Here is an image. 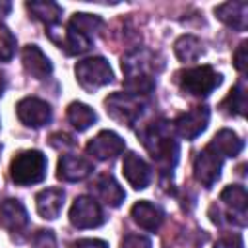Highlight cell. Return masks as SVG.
Returning <instances> with one entry per match:
<instances>
[{
  "mask_svg": "<svg viewBox=\"0 0 248 248\" xmlns=\"http://www.w3.org/2000/svg\"><path fill=\"white\" fill-rule=\"evenodd\" d=\"M141 141H143L145 149L149 151V155L153 157V161L163 170L174 169V165L178 161V143L172 136L169 122H165V120L151 122L141 132Z\"/></svg>",
  "mask_w": 248,
  "mask_h": 248,
  "instance_id": "cell-1",
  "label": "cell"
},
{
  "mask_svg": "<svg viewBox=\"0 0 248 248\" xmlns=\"http://www.w3.org/2000/svg\"><path fill=\"white\" fill-rule=\"evenodd\" d=\"M10 176L19 186H31V184L45 180L46 157L37 149L17 153L10 163Z\"/></svg>",
  "mask_w": 248,
  "mask_h": 248,
  "instance_id": "cell-2",
  "label": "cell"
},
{
  "mask_svg": "<svg viewBox=\"0 0 248 248\" xmlns=\"http://www.w3.org/2000/svg\"><path fill=\"white\" fill-rule=\"evenodd\" d=\"M176 83L188 95L207 97L221 83V74H217L211 66H196V68H188V70L178 72Z\"/></svg>",
  "mask_w": 248,
  "mask_h": 248,
  "instance_id": "cell-3",
  "label": "cell"
},
{
  "mask_svg": "<svg viewBox=\"0 0 248 248\" xmlns=\"http://www.w3.org/2000/svg\"><path fill=\"white\" fill-rule=\"evenodd\" d=\"M76 79L83 89L95 91L112 81V68L103 56L85 58L76 64Z\"/></svg>",
  "mask_w": 248,
  "mask_h": 248,
  "instance_id": "cell-4",
  "label": "cell"
},
{
  "mask_svg": "<svg viewBox=\"0 0 248 248\" xmlns=\"http://www.w3.org/2000/svg\"><path fill=\"white\" fill-rule=\"evenodd\" d=\"M107 112L112 120L120 122L122 126H134L143 110V103L140 97L130 93H112L105 99Z\"/></svg>",
  "mask_w": 248,
  "mask_h": 248,
  "instance_id": "cell-5",
  "label": "cell"
},
{
  "mask_svg": "<svg viewBox=\"0 0 248 248\" xmlns=\"http://www.w3.org/2000/svg\"><path fill=\"white\" fill-rule=\"evenodd\" d=\"M105 221L99 202L91 196H78L70 207V223L76 229H93Z\"/></svg>",
  "mask_w": 248,
  "mask_h": 248,
  "instance_id": "cell-6",
  "label": "cell"
},
{
  "mask_svg": "<svg viewBox=\"0 0 248 248\" xmlns=\"http://www.w3.org/2000/svg\"><path fill=\"white\" fill-rule=\"evenodd\" d=\"M17 118L29 128H43L52 118V108L46 101L37 97H25L16 107Z\"/></svg>",
  "mask_w": 248,
  "mask_h": 248,
  "instance_id": "cell-7",
  "label": "cell"
},
{
  "mask_svg": "<svg viewBox=\"0 0 248 248\" xmlns=\"http://www.w3.org/2000/svg\"><path fill=\"white\" fill-rule=\"evenodd\" d=\"M126 143L124 140L112 132V130H103L99 132L95 138L89 140L87 143V153L99 161H108V159H114L118 157L122 151H124Z\"/></svg>",
  "mask_w": 248,
  "mask_h": 248,
  "instance_id": "cell-8",
  "label": "cell"
},
{
  "mask_svg": "<svg viewBox=\"0 0 248 248\" xmlns=\"http://www.w3.org/2000/svg\"><path fill=\"white\" fill-rule=\"evenodd\" d=\"M221 165H223V159L215 151H211L209 147L202 149L194 159V176H196V180L202 186L211 188L221 176Z\"/></svg>",
  "mask_w": 248,
  "mask_h": 248,
  "instance_id": "cell-9",
  "label": "cell"
},
{
  "mask_svg": "<svg viewBox=\"0 0 248 248\" xmlns=\"http://www.w3.org/2000/svg\"><path fill=\"white\" fill-rule=\"evenodd\" d=\"M207 122H209V108L207 107H194L174 120V128H176L180 138L194 140L207 128Z\"/></svg>",
  "mask_w": 248,
  "mask_h": 248,
  "instance_id": "cell-10",
  "label": "cell"
},
{
  "mask_svg": "<svg viewBox=\"0 0 248 248\" xmlns=\"http://www.w3.org/2000/svg\"><path fill=\"white\" fill-rule=\"evenodd\" d=\"M122 172H124V178L128 180V184L136 190H143L147 188L149 180H151V169L149 165L134 151L126 153L124 155V161H122Z\"/></svg>",
  "mask_w": 248,
  "mask_h": 248,
  "instance_id": "cell-11",
  "label": "cell"
},
{
  "mask_svg": "<svg viewBox=\"0 0 248 248\" xmlns=\"http://www.w3.org/2000/svg\"><path fill=\"white\" fill-rule=\"evenodd\" d=\"M93 172V163L78 155H62L58 161L56 176L64 182H78L87 178Z\"/></svg>",
  "mask_w": 248,
  "mask_h": 248,
  "instance_id": "cell-12",
  "label": "cell"
},
{
  "mask_svg": "<svg viewBox=\"0 0 248 248\" xmlns=\"http://www.w3.org/2000/svg\"><path fill=\"white\" fill-rule=\"evenodd\" d=\"M153 70H155V54L145 48L132 50L122 58V72L126 78H132V76L153 78Z\"/></svg>",
  "mask_w": 248,
  "mask_h": 248,
  "instance_id": "cell-13",
  "label": "cell"
},
{
  "mask_svg": "<svg viewBox=\"0 0 248 248\" xmlns=\"http://www.w3.org/2000/svg\"><path fill=\"white\" fill-rule=\"evenodd\" d=\"M21 62L23 68L29 76H33L35 79H45L52 74V64L46 58V54L37 46V45H27L21 52Z\"/></svg>",
  "mask_w": 248,
  "mask_h": 248,
  "instance_id": "cell-14",
  "label": "cell"
},
{
  "mask_svg": "<svg viewBox=\"0 0 248 248\" xmlns=\"http://www.w3.org/2000/svg\"><path fill=\"white\" fill-rule=\"evenodd\" d=\"M27 209L17 200H4L0 203V225L10 232H19L27 227Z\"/></svg>",
  "mask_w": 248,
  "mask_h": 248,
  "instance_id": "cell-15",
  "label": "cell"
},
{
  "mask_svg": "<svg viewBox=\"0 0 248 248\" xmlns=\"http://www.w3.org/2000/svg\"><path fill=\"white\" fill-rule=\"evenodd\" d=\"M91 188H93L95 196H97L101 202H105L107 205H110V207H118V205L124 202V198H126L124 190H122L120 184L114 180V176H112V174H107V172H105V174H99V176L93 180Z\"/></svg>",
  "mask_w": 248,
  "mask_h": 248,
  "instance_id": "cell-16",
  "label": "cell"
},
{
  "mask_svg": "<svg viewBox=\"0 0 248 248\" xmlns=\"http://www.w3.org/2000/svg\"><path fill=\"white\" fill-rule=\"evenodd\" d=\"M215 16L229 27L244 31L248 25V4L246 2H225L215 8Z\"/></svg>",
  "mask_w": 248,
  "mask_h": 248,
  "instance_id": "cell-17",
  "label": "cell"
},
{
  "mask_svg": "<svg viewBox=\"0 0 248 248\" xmlns=\"http://www.w3.org/2000/svg\"><path fill=\"white\" fill-rule=\"evenodd\" d=\"M37 211L43 219H56L64 205V190L62 188H46L41 190L35 198Z\"/></svg>",
  "mask_w": 248,
  "mask_h": 248,
  "instance_id": "cell-18",
  "label": "cell"
},
{
  "mask_svg": "<svg viewBox=\"0 0 248 248\" xmlns=\"http://www.w3.org/2000/svg\"><path fill=\"white\" fill-rule=\"evenodd\" d=\"M207 147H209L211 151H215L221 159H223V157H236V155L242 151L244 141H242L232 130L225 128V130H219V132L213 136V140L209 141Z\"/></svg>",
  "mask_w": 248,
  "mask_h": 248,
  "instance_id": "cell-19",
  "label": "cell"
},
{
  "mask_svg": "<svg viewBox=\"0 0 248 248\" xmlns=\"http://www.w3.org/2000/svg\"><path fill=\"white\" fill-rule=\"evenodd\" d=\"M132 219L145 231H157L163 223V213L157 205L149 202H138L132 205Z\"/></svg>",
  "mask_w": 248,
  "mask_h": 248,
  "instance_id": "cell-20",
  "label": "cell"
},
{
  "mask_svg": "<svg viewBox=\"0 0 248 248\" xmlns=\"http://www.w3.org/2000/svg\"><path fill=\"white\" fill-rule=\"evenodd\" d=\"M27 10L31 12V16L43 23H46L48 27L56 25L60 16H62V8L56 4V2H45V0H33V2H27Z\"/></svg>",
  "mask_w": 248,
  "mask_h": 248,
  "instance_id": "cell-21",
  "label": "cell"
},
{
  "mask_svg": "<svg viewBox=\"0 0 248 248\" xmlns=\"http://www.w3.org/2000/svg\"><path fill=\"white\" fill-rule=\"evenodd\" d=\"M68 120H70V124H72L78 132H83V130H87L91 124H95L97 114H95V110H93L89 105L79 103V101H74V103L68 105Z\"/></svg>",
  "mask_w": 248,
  "mask_h": 248,
  "instance_id": "cell-22",
  "label": "cell"
},
{
  "mask_svg": "<svg viewBox=\"0 0 248 248\" xmlns=\"http://www.w3.org/2000/svg\"><path fill=\"white\" fill-rule=\"evenodd\" d=\"M174 52H176L178 60H182V62H194V60H198L202 56L203 45L194 35H182L174 43Z\"/></svg>",
  "mask_w": 248,
  "mask_h": 248,
  "instance_id": "cell-23",
  "label": "cell"
},
{
  "mask_svg": "<svg viewBox=\"0 0 248 248\" xmlns=\"http://www.w3.org/2000/svg\"><path fill=\"white\" fill-rule=\"evenodd\" d=\"M221 202L231 209V211H238L240 215H246V205H248V194L244 190V186H227L221 192Z\"/></svg>",
  "mask_w": 248,
  "mask_h": 248,
  "instance_id": "cell-24",
  "label": "cell"
},
{
  "mask_svg": "<svg viewBox=\"0 0 248 248\" xmlns=\"http://www.w3.org/2000/svg\"><path fill=\"white\" fill-rule=\"evenodd\" d=\"M68 25L74 27L76 31H79L81 35H85L87 39L93 41L95 33L103 27V19L99 16H93V14H74Z\"/></svg>",
  "mask_w": 248,
  "mask_h": 248,
  "instance_id": "cell-25",
  "label": "cell"
},
{
  "mask_svg": "<svg viewBox=\"0 0 248 248\" xmlns=\"http://www.w3.org/2000/svg\"><path fill=\"white\" fill-rule=\"evenodd\" d=\"M223 108H227V112H231V114L244 116V112H246V87H244V81H238L231 89V93L223 101Z\"/></svg>",
  "mask_w": 248,
  "mask_h": 248,
  "instance_id": "cell-26",
  "label": "cell"
},
{
  "mask_svg": "<svg viewBox=\"0 0 248 248\" xmlns=\"http://www.w3.org/2000/svg\"><path fill=\"white\" fill-rule=\"evenodd\" d=\"M14 52H16V39H14L12 31L4 23H0V60L2 62L10 60L14 56Z\"/></svg>",
  "mask_w": 248,
  "mask_h": 248,
  "instance_id": "cell-27",
  "label": "cell"
},
{
  "mask_svg": "<svg viewBox=\"0 0 248 248\" xmlns=\"http://www.w3.org/2000/svg\"><path fill=\"white\" fill-rule=\"evenodd\" d=\"M120 248H151V242L141 234H126Z\"/></svg>",
  "mask_w": 248,
  "mask_h": 248,
  "instance_id": "cell-28",
  "label": "cell"
},
{
  "mask_svg": "<svg viewBox=\"0 0 248 248\" xmlns=\"http://www.w3.org/2000/svg\"><path fill=\"white\" fill-rule=\"evenodd\" d=\"M213 248H244V242H242L240 234H227V236L219 238Z\"/></svg>",
  "mask_w": 248,
  "mask_h": 248,
  "instance_id": "cell-29",
  "label": "cell"
},
{
  "mask_svg": "<svg viewBox=\"0 0 248 248\" xmlns=\"http://www.w3.org/2000/svg\"><path fill=\"white\" fill-rule=\"evenodd\" d=\"M246 43H240L238 45V48L234 50V68L240 72V74H244L246 72V62H248V56H246Z\"/></svg>",
  "mask_w": 248,
  "mask_h": 248,
  "instance_id": "cell-30",
  "label": "cell"
},
{
  "mask_svg": "<svg viewBox=\"0 0 248 248\" xmlns=\"http://www.w3.org/2000/svg\"><path fill=\"white\" fill-rule=\"evenodd\" d=\"M74 140L66 134H52L50 136V145L52 147H74Z\"/></svg>",
  "mask_w": 248,
  "mask_h": 248,
  "instance_id": "cell-31",
  "label": "cell"
},
{
  "mask_svg": "<svg viewBox=\"0 0 248 248\" xmlns=\"http://www.w3.org/2000/svg\"><path fill=\"white\" fill-rule=\"evenodd\" d=\"M74 248H108V244L99 238H81L74 242Z\"/></svg>",
  "mask_w": 248,
  "mask_h": 248,
  "instance_id": "cell-32",
  "label": "cell"
},
{
  "mask_svg": "<svg viewBox=\"0 0 248 248\" xmlns=\"http://www.w3.org/2000/svg\"><path fill=\"white\" fill-rule=\"evenodd\" d=\"M10 2H0V16H6L8 12H10Z\"/></svg>",
  "mask_w": 248,
  "mask_h": 248,
  "instance_id": "cell-33",
  "label": "cell"
},
{
  "mask_svg": "<svg viewBox=\"0 0 248 248\" xmlns=\"http://www.w3.org/2000/svg\"><path fill=\"white\" fill-rule=\"evenodd\" d=\"M4 87H6V79H4V74L0 72V95L4 93Z\"/></svg>",
  "mask_w": 248,
  "mask_h": 248,
  "instance_id": "cell-34",
  "label": "cell"
},
{
  "mask_svg": "<svg viewBox=\"0 0 248 248\" xmlns=\"http://www.w3.org/2000/svg\"><path fill=\"white\" fill-rule=\"evenodd\" d=\"M0 149H2V147H0Z\"/></svg>",
  "mask_w": 248,
  "mask_h": 248,
  "instance_id": "cell-35",
  "label": "cell"
}]
</instances>
